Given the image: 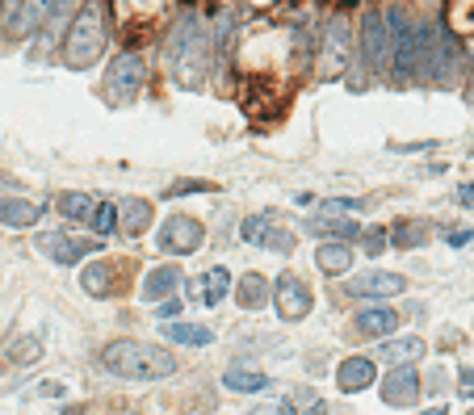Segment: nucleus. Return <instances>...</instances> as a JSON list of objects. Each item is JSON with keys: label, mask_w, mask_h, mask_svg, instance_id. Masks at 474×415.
I'll use <instances>...</instances> for the list:
<instances>
[{"label": "nucleus", "mask_w": 474, "mask_h": 415, "mask_svg": "<svg viewBox=\"0 0 474 415\" xmlns=\"http://www.w3.org/2000/svg\"><path fill=\"white\" fill-rule=\"evenodd\" d=\"M324 68H328V76H344V68H349V22L344 17H332L328 30H324Z\"/></svg>", "instance_id": "9"}, {"label": "nucleus", "mask_w": 474, "mask_h": 415, "mask_svg": "<svg viewBox=\"0 0 474 415\" xmlns=\"http://www.w3.org/2000/svg\"><path fill=\"white\" fill-rule=\"evenodd\" d=\"M407 290V281L399 273H387V269H369L361 277L349 281V293L353 298H395V293Z\"/></svg>", "instance_id": "10"}, {"label": "nucleus", "mask_w": 474, "mask_h": 415, "mask_svg": "<svg viewBox=\"0 0 474 415\" xmlns=\"http://www.w3.org/2000/svg\"><path fill=\"white\" fill-rule=\"evenodd\" d=\"M55 210H59L63 219H88V214H93V197L88 194H59L55 197Z\"/></svg>", "instance_id": "29"}, {"label": "nucleus", "mask_w": 474, "mask_h": 415, "mask_svg": "<svg viewBox=\"0 0 474 415\" xmlns=\"http://www.w3.org/2000/svg\"><path fill=\"white\" fill-rule=\"evenodd\" d=\"M269 298H273V285H269L260 273H243L240 285H235V302H240L243 311H260Z\"/></svg>", "instance_id": "18"}, {"label": "nucleus", "mask_w": 474, "mask_h": 415, "mask_svg": "<svg viewBox=\"0 0 474 415\" xmlns=\"http://www.w3.org/2000/svg\"><path fill=\"white\" fill-rule=\"evenodd\" d=\"M197 293H202V302H206V306H219L223 298L232 293V273L223 269V265H214V269L202 277V285L194 281V298H197Z\"/></svg>", "instance_id": "22"}, {"label": "nucleus", "mask_w": 474, "mask_h": 415, "mask_svg": "<svg viewBox=\"0 0 474 415\" xmlns=\"http://www.w3.org/2000/svg\"><path fill=\"white\" fill-rule=\"evenodd\" d=\"M101 365L126 382H160L177 374V356L147 340H114L101 348Z\"/></svg>", "instance_id": "2"}, {"label": "nucleus", "mask_w": 474, "mask_h": 415, "mask_svg": "<svg viewBox=\"0 0 474 415\" xmlns=\"http://www.w3.org/2000/svg\"><path fill=\"white\" fill-rule=\"evenodd\" d=\"M177 311H181V302H177V298H164V302H160V319H164V315H177Z\"/></svg>", "instance_id": "34"}, {"label": "nucleus", "mask_w": 474, "mask_h": 415, "mask_svg": "<svg viewBox=\"0 0 474 415\" xmlns=\"http://www.w3.org/2000/svg\"><path fill=\"white\" fill-rule=\"evenodd\" d=\"M374 378H378L374 356H344L341 369H336V386H341L344 394H357V391H365V386H374Z\"/></svg>", "instance_id": "14"}, {"label": "nucleus", "mask_w": 474, "mask_h": 415, "mask_svg": "<svg viewBox=\"0 0 474 415\" xmlns=\"http://www.w3.org/2000/svg\"><path fill=\"white\" fill-rule=\"evenodd\" d=\"M281 415H328V403H324V394H315L311 386H298L294 394L281 399Z\"/></svg>", "instance_id": "23"}, {"label": "nucleus", "mask_w": 474, "mask_h": 415, "mask_svg": "<svg viewBox=\"0 0 474 415\" xmlns=\"http://www.w3.org/2000/svg\"><path fill=\"white\" fill-rule=\"evenodd\" d=\"M243 239H248V244H260V248H273V252H290L294 248V231L278 227L273 219H260V214H252V219L243 222Z\"/></svg>", "instance_id": "13"}, {"label": "nucleus", "mask_w": 474, "mask_h": 415, "mask_svg": "<svg viewBox=\"0 0 474 415\" xmlns=\"http://www.w3.org/2000/svg\"><path fill=\"white\" fill-rule=\"evenodd\" d=\"M42 219V206L38 202H22V197H0V222L5 227H34V222Z\"/></svg>", "instance_id": "19"}, {"label": "nucleus", "mask_w": 474, "mask_h": 415, "mask_svg": "<svg viewBox=\"0 0 474 415\" xmlns=\"http://www.w3.org/2000/svg\"><path fill=\"white\" fill-rule=\"evenodd\" d=\"M303 231L306 235H332V239H344V244H349V239L361 231V227H357V222H349V219H306Z\"/></svg>", "instance_id": "26"}, {"label": "nucleus", "mask_w": 474, "mask_h": 415, "mask_svg": "<svg viewBox=\"0 0 474 415\" xmlns=\"http://www.w3.org/2000/svg\"><path fill=\"white\" fill-rule=\"evenodd\" d=\"M177 285H181V269L177 265H160V269H151L143 277V298L147 302H164L169 293H177Z\"/></svg>", "instance_id": "17"}, {"label": "nucleus", "mask_w": 474, "mask_h": 415, "mask_svg": "<svg viewBox=\"0 0 474 415\" xmlns=\"http://www.w3.org/2000/svg\"><path fill=\"white\" fill-rule=\"evenodd\" d=\"M223 382H227V391H240V394H252V391H265L269 386V378L256 374V369H227Z\"/></svg>", "instance_id": "28"}, {"label": "nucleus", "mask_w": 474, "mask_h": 415, "mask_svg": "<svg viewBox=\"0 0 474 415\" xmlns=\"http://www.w3.org/2000/svg\"><path fill=\"white\" fill-rule=\"evenodd\" d=\"M382 244H387V235H382V231H374L369 239H365V248H369V252H382Z\"/></svg>", "instance_id": "35"}, {"label": "nucleus", "mask_w": 474, "mask_h": 415, "mask_svg": "<svg viewBox=\"0 0 474 415\" xmlns=\"http://www.w3.org/2000/svg\"><path fill=\"white\" fill-rule=\"evenodd\" d=\"M105 9H101L97 0H88L76 9V17L68 22V38H63V63L76 68V72H85L93 63L105 55Z\"/></svg>", "instance_id": "3"}, {"label": "nucleus", "mask_w": 474, "mask_h": 415, "mask_svg": "<svg viewBox=\"0 0 474 415\" xmlns=\"http://www.w3.org/2000/svg\"><path fill=\"white\" fill-rule=\"evenodd\" d=\"M88 222H93V231L97 235H110L114 227H118V206H114V202H101V206H93Z\"/></svg>", "instance_id": "32"}, {"label": "nucleus", "mask_w": 474, "mask_h": 415, "mask_svg": "<svg viewBox=\"0 0 474 415\" xmlns=\"http://www.w3.org/2000/svg\"><path fill=\"white\" fill-rule=\"evenodd\" d=\"M458 202H474V185H466L462 194H458Z\"/></svg>", "instance_id": "38"}, {"label": "nucleus", "mask_w": 474, "mask_h": 415, "mask_svg": "<svg viewBox=\"0 0 474 415\" xmlns=\"http://www.w3.org/2000/svg\"><path fill=\"white\" fill-rule=\"evenodd\" d=\"M160 252H169V257H189V252H197V248L206 244V227L197 219H189V214H172V219H164V227H160Z\"/></svg>", "instance_id": "4"}, {"label": "nucleus", "mask_w": 474, "mask_h": 415, "mask_svg": "<svg viewBox=\"0 0 474 415\" xmlns=\"http://www.w3.org/2000/svg\"><path fill=\"white\" fill-rule=\"evenodd\" d=\"M395 328H399V315H395L390 306H374V311H361V315L353 319L357 336H390Z\"/></svg>", "instance_id": "20"}, {"label": "nucleus", "mask_w": 474, "mask_h": 415, "mask_svg": "<svg viewBox=\"0 0 474 415\" xmlns=\"http://www.w3.org/2000/svg\"><path fill=\"white\" fill-rule=\"evenodd\" d=\"M344 5H353V0H344Z\"/></svg>", "instance_id": "40"}, {"label": "nucleus", "mask_w": 474, "mask_h": 415, "mask_svg": "<svg viewBox=\"0 0 474 415\" xmlns=\"http://www.w3.org/2000/svg\"><path fill=\"white\" fill-rule=\"evenodd\" d=\"M38 248L47 252L55 265H76V260H85L88 252H97V239H80V235H63V231H55V235H38Z\"/></svg>", "instance_id": "7"}, {"label": "nucleus", "mask_w": 474, "mask_h": 415, "mask_svg": "<svg viewBox=\"0 0 474 415\" xmlns=\"http://www.w3.org/2000/svg\"><path fill=\"white\" fill-rule=\"evenodd\" d=\"M88 293H97V298H114V265L110 260H97V265H88L85 277H80Z\"/></svg>", "instance_id": "25"}, {"label": "nucleus", "mask_w": 474, "mask_h": 415, "mask_svg": "<svg viewBox=\"0 0 474 415\" xmlns=\"http://www.w3.org/2000/svg\"><path fill=\"white\" fill-rule=\"evenodd\" d=\"M428 415H445V407H433V411H428Z\"/></svg>", "instance_id": "39"}, {"label": "nucleus", "mask_w": 474, "mask_h": 415, "mask_svg": "<svg viewBox=\"0 0 474 415\" xmlns=\"http://www.w3.org/2000/svg\"><path fill=\"white\" fill-rule=\"evenodd\" d=\"M118 227L126 235H143L147 227H151V202H143V197H126L118 206Z\"/></svg>", "instance_id": "21"}, {"label": "nucleus", "mask_w": 474, "mask_h": 415, "mask_svg": "<svg viewBox=\"0 0 474 415\" xmlns=\"http://www.w3.org/2000/svg\"><path fill=\"white\" fill-rule=\"evenodd\" d=\"M206 63H210V38H206V25L197 22L194 13H185L181 22L172 25L169 34V72L172 80L189 93L206 85Z\"/></svg>", "instance_id": "1"}, {"label": "nucleus", "mask_w": 474, "mask_h": 415, "mask_svg": "<svg viewBox=\"0 0 474 415\" xmlns=\"http://www.w3.org/2000/svg\"><path fill=\"white\" fill-rule=\"evenodd\" d=\"M248 415H281V407H252Z\"/></svg>", "instance_id": "37"}, {"label": "nucleus", "mask_w": 474, "mask_h": 415, "mask_svg": "<svg viewBox=\"0 0 474 415\" xmlns=\"http://www.w3.org/2000/svg\"><path fill=\"white\" fill-rule=\"evenodd\" d=\"M13 361V365H34L38 356H42V344L34 340V336H17V340L9 344V353H5Z\"/></svg>", "instance_id": "31"}, {"label": "nucleus", "mask_w": 474, "mask_h": 415, "mask_svg": "<svg viewBox=\"0 0 474 415\" xmlns=\"http://www.w3.org/2000/svg\"><path fill=\"white\" fill-rule=\"evenodd\" d=\"M361 50L365 59L374 63V68H387L390 63V38H387V22H382V13L369 9L361 22Z\"/></svg>", "instance_id": "11"}, {"label": "nucleus", "mask_w": 474, "mask_h": 415, "mask_svg": "<svg viewBox=\"0 0 474 415\" xmlns=\"http://www.w3.org/2000/svg\"><path fill=\"white\" fill-rule=\"evenodd\" d=\"M458 391H462V399H474V361L462 369V382H458Z\"/></svg>", "instance_id": "33"}, {"label": "nucleus", "mask_w": 474, "mask_h": 415, "mask_svg": "<svg viewBox=\"0 0 474 415\" xmlns=\"http://www.w3.org/2000/svg\"><path fill=\"white\" fill-rule=\"evenodd\" d=\"M143 80H147V63L126 50V55H118L110 63V72H105V93H110V101H131L143 88Z\"/></svg>", "instance_id": "6"}, {"label": "nucleus", "mask_w": 474, "mask_h": 415, "mask_svg": "<svg viewBox=\"0 0 474 415\" xmlns=\"http://www.w3.org/2000/svg\"><path fill=\"white\" fill-rule=\"evenodd\" d=\"M160 331H164V340L185 344V348H202V344L214 340V331L202 328V323H169V328H160Z\"/></svg>", "instance_id": "24"}, {"label": "nucleus", "mask_w": 474, "mask_h": 415, "mask_svg": "<svg viewBox=\"0 0 474 415\" xmlns=\"http://www.w3.org/2000/svg\"><path fill=\"white\" fill-rule=\"evenodd\" d=\"M315 265L328 273V277H341V273L353 269V248L344 244V239H324L315 252Z\"/></svg>", "instance_id": "16"}, {"label": "nucleus", "mask_w": 474, "mask_h": 415, "mask_svg": "<svg viewBox=\"0 0 474 415\" xmlns=\"http://www.w3.org/2000/svg\"><path fill=\"white\" fill-rule=\"evenodd\" d=\"M55 0H9V13H5V25H9V34H34L38 25L47 22V9Z\"/></svg>", "instance_id": "12"}, {"label": "nucleus", "mask_w": 474, "mask_h": 415, "mask_svg": "<svg viewBox=\"0 0 474 415\" xmlns=\"http://www.w3.org/2000/svg\"><path fill=\"white\" fill-rule=\"evenodd\" d=\"M428 239V222H399L390 231V244L395 248H420Z\"/></svg>", "instance_id": "30"}, {"label": "nucleus", "mask_w": 474, "mask_h": 415, "mask_svg": "<svg viewBox=\"0 0 474 415\" xmlns=\"http://www.w3.org/2000/svg\"><path fill=\"white\" fill-rule=\"evenodd\" d=\"M38 394H47V399H55V394H63V386H55V382H42V386H38Z\"/></svg>", "instance_id": "36"}, {"label": "nucleus", "mask_w": 474, "mask_h": 415, "mask_svg": "<svg viewBox=\"0 0 474 415\" xmlns=\"http://www.w3.org/2000/svg\"><path fill=\"white\" fill-rule=\"evenodd\" d=\"M445 25L453 34L474 38V0H445Z\"/></svg>", "instance_id": "27"}, {"label": "nucleus", "mask_w": 474, "mask_h": 415, "mask_svg": "<svg viewBox=\"0 0 474 415\" xmlns=\"http://www.w3.org/2000/svg\"><path fill=\"white\" fill-rule=\"evenodd\" d=\"M424 353H428V344L420 336H399V340H387L378 348V361H390L395 369H403V365H415Z\"/></svg>", "instance_id": "15"}, {"label": "nucleus", "mask_w": 474, "mask_h": 415, "mask_svg": "<svg viewBox=\"0 0 474 415\" xmlns=\"http://www.w3.org/2000/svg\"><path fill=\"white\" fill-rule=\"evenodd\" d=\"M382 403L387 407H415L420 403V378H415L412 365L390 369L382 378Z\"/></svg>", "instance_id": "8"}, {"label": "nucleus", "mask_w": 474, "mask_h": 415, "mask_svg": "<svg viewBox=\"0 0 474 415\" xmlns=\"http://www.w3.org/2000/svg\"><path fill=\"white\" fill-rule=\"evenodd\" d=\"M466 415H474V411H466Z\"/></svg>", "instance_id": "41"}, {"label": "nucleus", "mask_w": 474, "mask_h": 415, "mask_svg": "<svg viewBox=\"0 0 474 415\" xmlns=\"http://www.w3.org/2000/svg\"><path fill=\"white\" fill-rule=\"evenodd\" d=\"M273 302H278V315L286 319V323H298V319L311 315L315 293H311V285H306L298 273H281V277L273 281Z\"/></svg>", "instance_id": "5"}]
</instances>
